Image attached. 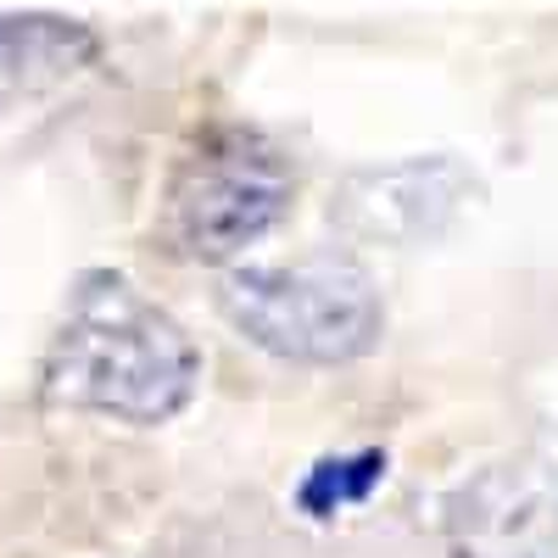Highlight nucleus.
I'll list each match as a JSON object with an SVG mask.
<instances>
[{"instance_id":"obj_4","label":"nucleus","mask_w":558,"mask_h":558,"mask_svg":"<svg viewBox=\"0 0 558 558\" xmlns=\"http://www.w3.org/2000/svg\"><path fill=\"white\" fill-rule=\"evenodd\" d=\"M452 558H558V502L531 470H486L452 502Z\"/></svg>"},{"instance_id":"obj_6","label":"nucleus","mask_w":558,"mask_h":558,"mask_svg":"<svg viewBox=\"0 0 558 558\" xmlns=\"http://www.w3.org/2000/svg\"><path fill=\"white\" fill-rule=\"evenodd\" d=\"M386 481V452H347V458H318L307 481L296 486V502H302V514L313 520H336L341 508H357L368 502V492H375Z\"/></svg>"},{"instance_id":"obj_1","label":"nucleus","mask_w":558,"mask_h":558,"mask_svg":"<svg viewBox=\"0 0 558 558\" xmlns=\"http://www.w3.org/2000/svg\"><path fill=\"white\" fill-rule=\"evenodd\" d=\"M202 386V352L184 324L162 313L123 274H84L39 363L51 408L107 413L123 425H162Z\"/></svg>"},{"instance_id":"obj_3","label":"nucleus","mask_w":558,"mask_h":558,"mask_svg":"<svg viewBox=\"0 0 558 558\" xmlns=\"http://www.w3.org/2000/svg\"><path fill=\"white\" fill-rule=\"evenodd\" d=\"M291 196V157L246 123H218L173 168L162 235L191 263H229L279 229Z\"/></svg>"},{"instance_id":"obj_2","label":"nucleus","mask_w":558,"mask_h":558,"mask_svg":"<svg viewBox=\"0 0 558 558\" xmlns=\"http://www.w3.org/2000/svg\"><path fill=\"white\" fill-rule=\"evenodd\" d=\"M218 313L286 363H352L386 330L368 268L347 252H302L291 263L235 268L218 286Z\"/></svg>"},{"instance_id":"obj_5","label":"nucleus","mask_w":558,"mask_h":558,"mask_svg":"<svg viewBox=\"0 0 558 558\" xmlns=\"http://www.w3.org/2000/svg\"><path fill=\"white\" fill-rule=\"evenodd\" d=\"M96 62V34L51 12H0V112Z\"/></svg>"}]
</instances>
